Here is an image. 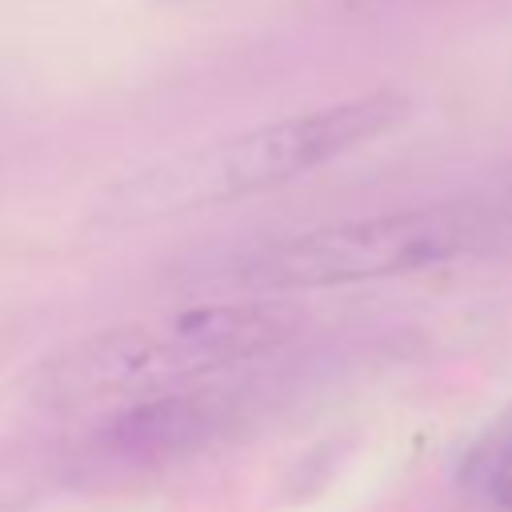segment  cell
Returning a JSON list of instances; mask_svg holds the SVG:
<instances>
[{"instance_id": "3957f363", "label": "cell", "mask_w": 512, "mask_h": 512, "mask_svg": "<svg viewBox=\"0 0 512 512\" xmlns=\"http://www.w3.org/2000/svg\"><path fill=\"white\" fill-rule=\"evenodd\" d=\"M512 236V208L496 200H452L364 220L324 224L236 252L212 276L240 292L340 288L408 276L500 248Z\"/></svg>"}, {"instance_id": "7a4b0ae2", "label": "cell", "mask_w": 512, "mask_h": 512, "mask_svg": "<svg viewBox=\"0 0 512 512\" xmlns=\"http://www.w3.org/2000/svg\"><path fill=\"white\" fill-rule=\"evenodd\" d=\"M300 320V308L284 300H224L136 320L60 352L40 368L32 392L48 408L156 396L160 388L276 352L292 340Z\"/></svg>"}, {"instance_id": "277c9868", "label": "cell", "mask_w": 512, "mask_h": 512, "mask_svg": "<svg viewBox=\"0 0 512 512\" xmlns=\"http://www.w3.org/2000/svg\"><path fill=\"white\" fill-rule=\"evenodd\" d=\"M220 416L224 412L216 396H144L136 408L120 412L116 424H108L104 448L136 460L168 456L204 440Z\"/></svg>"}, {"instance_id": "6da1fadb", "label": "cell", "mask_w": 512, "mask_h": 512, "mask_svg": "<svg viewBox=\"0 0 512 512\" xmlns=\"http://www.w3.org/2000/svg\"><path fill=\"white\" fill-rule=\"evenodd\" d=\"M404 116L408 96L400 92H364L328 108L296 112L136 168L108 192L104 216L116 224H140L280 188L388 136Z\"/></svg>"}, {"instance_id": "5b68a950", "label": "cell", "mask_w": 512, "mask_h": 512, "mask_svg": "<svg viewBox=\"0 0 512 512\" xmlns=\"http://www.w3.org/2000/svg\"><path fill=\"white\" fill-rule=\"evenodd\" d=\"M460 480L492 508L512 512V408L472 444Z\"/></svg>"}]
</instances>
